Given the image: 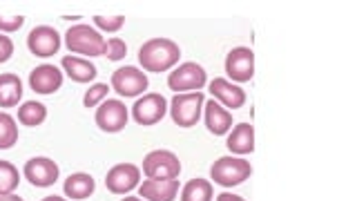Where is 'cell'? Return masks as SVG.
I'll use <instances>...</instances> for the list:
<instances>
[{"label": "cell", "mask_w": 357, "mask_h": 201, "mask_svg": "<svg viewBox=\"0 0 357 201\" xmlns=\"http://www.w3.org/2000/svg\"><path fill=\"white\" fill-rule=\"evenodd\" d=\"M204 105H206V96L201 92L192 94H174L172 103H170V117L178 128H195L201 114H204Z\"/></svg>", "instance_id": "obj_5"}, {"label": "cell", "mask_w": 357, "mask_h": 201, "mask_svg": "<svg viewBox=\"0 0 357 201\" xmlns=\"http://www.w3.org/2000/svg\"><path fill=\"white\" fill-rule=\"evenodd\" d=\"M228 150L232 154H252L255 152V128L250 123H237L228 134Z\"/></svg>", "instance_id": "obj_19"}, {"label": "cell", "mask_w": 357, "mask_h": 201, "mask_svg": "<svg viewBox=\"0 0 357 201\" xmlns=\"http://www.w3.org/2000/svg\"><path fill=\"white\" fill-rule=\"evenodd\" d=\"M47 119V107H45L40 100H27L18 107V121L25 128H36Z\"/></svg>", "instance_id": "obj_22"}, {"label": "cell", "mask_w": 357, "mask_h": 201, "mask_svg": "<svg viewBox=\"0 0 357 201\" xmlns=\"http://www.w3.org/2000/svg\"><path fill=\"white\" fill-rule=\"evenodd\" d=\"M65 45H67V50H70V52L81 54V56H89V59L105 54V40H103V36H100V34L94 27L85 25V22L67 29Z\"/></svg>", "instance_id": "obj_3"}, {"label": "cell", "mask_w": 357, "mask_h": 201, "mask_svg": "<svg viewBox=\"0 0 357 201\" xmlns=\"http://www.w3.org/2000/svg\"><path fill=\"white\" fill-rule=\"evenodd\" d=\"M226 74L237 83L252 81L255 76V52L250 47H234L226 56Z\"/></svg>", "instance_id": "obj_13"}, {"label": "cell", "mask_w": 357, "mask_h": 201, "mask_svg": "<svg viewBox=\"0 0 357 201\" xmlns=\"http://www.w3.org/2000/svg\"><path fill=\"white\" fill-rule=\"evenodd\" d=\"M128 119H130V110L119 98H105L103 103L98 105L96 117H94L96 126L107 134L121 132L128 126Z\"/></svg>", "instance_id": "obj_8"}, {"label": "cell", "mask_w": 357, "mask_h": 201, "mask_svg": "<svg viewBox=\"0 0 357 201\" xmlns=\"http://www.w3.org/2000/svg\"><path fill=\"white\" fill-rule=\"evenodd\" d=\"M11 54H14V43L5 34H0V63H7L11 59Z\"/></svg>", "instance_id": "obj_30"}, {"label": "cell", "mask_w": 357, "mask_h": 201, "mask_svg": "<svg viewBox=\"0 0 357 201\" xmlns=\"http://www.w3.org/2000/svg\"><path fill=\"white\" fill-rule=\"evenodd\" d=\"M250 174H252V165L245 159H241V156H232V154L219 156V159L210 168L212 181L223 186V188L239 186L245 181V179H250Z\"/></svg>", "instance_id": "obj_2"}, {"label": "cell", "mask_w": 357, "mask_h": 201, "mask_svg": "<svg viewBox=\"0 0 357 201\" xmlns=\"http://www.w3.org/2000/svg\"><path fill=\"white\" fill-rule=\"evenodd\" d=\"M27 47L38 59H50L61 50V34L50 25H38L29 31Z\"/></svg>", "instance_id": "obj_12"}, {"label": "cell", "mask_w": 357, "mask_h": 201, "mask_svg": "<svg viewBox=\"0 0 357 201\" xmlns=\"http://www.w3.org/2000/svg\"><path fill=\"white\" fill-rule=\"evenodd\" d=\"M22 174H25V179L31 186L50 188L59 181L61 168L54 159H50V156H33V159H29L25 168H22Z\"/></svg>", "instance_id": "obj_9"}, {"label": "cell", "mask_w": 357, "mask_h": 201, "mask_svg": "<svg viewBox=\"0 0 357 201\" xmlns=\"http://www.w3.org/2000/svg\"><path fill=\"white\" fill-rule=\"evenodd\" d=\"M18 143V123L16 119L0 112V150H9Z\"/></svg>", "instance_id": "obj_24"}, {"label": "cell", "mask_w": 357, "mask_h": 201, "mask_svg": "<svg viewBox=\"0 0 357 201\" xmlns=\"http://www.w3.org/2000/svg\"><path fill=\"white\" fill-rule=\"evenodd\" d=\"M43 201H67V199H63V197H56V195H54V197H45Z\"/></svg>", "instance_id": "obj_33"}, {"label": "cell", "mask_w": 357, "mask_h": 201, "mask_svg": "<svg viewBox=\"0 0 357 201\" xmlns=\"http://www.w3.org/2000/svg\"><path fill=\"white\" fill-rule=\"evenodd\" d=\"M123 201H143V199H139V197H126Z\"/></svg>", "instance_id": "obj_34"}, {"label": "cell", "mask_w": 357, "mask_h": 201, "mask_svg": "<svg viewBox=\"0 0 357 201\" xmlns=\"http://www.w3.org/2000/svg\"><path fill=\"white\" fill-rule=\"evenodd\" d=\"M208 83V74L201 65L197 63H183L178 65L176 70L170 72L167 76V87L176 94L183 92H199L201 87Z\"/></svg>", "instance_id": "obj_7"}, {"label": "cell", "mask_w": 357, "mask_h": 201, "mask_svg": "<svg viewBox=\"0 0 357 201\" xmlns=\"http://www.w3.org/2000/svg\"><path fill=\"white\" fill-rule=\"evenodd\" d=\"M96 190V184H94V177L87 174V172H74L65 179L63 184V193L67 199L72 201H83L87 197H92Z\"/></svg>", "instance_id": "obj_17"}, {"label": "cell", "mask_w": 357, "mask_h": 201, "mask_svg": "<svg viewBox=\"0 0 357 201\" xmlns=\"http://www.w3.org/2000/svg\"><path fill=\"white\" fill-rule=\"evenodd\" d=\"M112 89L123 96V98H132V96H141L145 89L150 85V78L145 76L143 70L134 65H126V67H119V70L112 74Z\"/></svg>", "instance_id": "obj_6"}, {"label": "cell", "mask_w": 357, "mask_h": 201, "mask_svg": "<svg viewBox=\"0 0 357 201\" xmlns=\"http://www.w3.org/2000/svg\"><path fill=\"white\" fill-rule=\"evenodd\" d=\"M107 94H109V85H107V83H94V85L85 92V96H83V105H85V107H96V105L103 103Z\"/></svg>", "instance_id": "obj_26"}, {"label": "cell", "mask_w": 357, "mask_h": 201, "mask_svg": "<svg viewBox=\"0 0 357 201\" xmlns=\"http://www.w3.org/2000/svg\"><path fill=\"white\" fill-rule=\"evenodd\" d=\"M61 67L65 74L72 78L74 83H92L96 78V65L85 59H76V56H65L61 61Z\"/></svg>", "instance_id": "obj_20"}, {"label": "cell", "mask_w": 357, "mask_h": 201, "mask_svg": "<svg viewBox=\"0 0 357 201\" xmlns=\"http://www.w3.org/2000/svg\"><path fill=\"white\" fill-rule=\"evenodd\" d=\"M215 188L208 179H190L181 190V201H212Z\"/></svg>", "instance_id": "obj_23"}, {"label": "cell", "mask_w": 357, "mask_h": 201, "mask_svg": "<svg viewBox=\"0 0 357 201\" xmlns=\"http://www.w3.org/2000/svg\"><path fill=\"white\" fill-rule=\"evenodd\" d=\"M25 18L22 16H7V14H0V34H9V31H18L22 27Z\"/></svg>", "instance_id": "obj_29"}, {"label": "cell", "mask_w": 357, "mask_h": 201, "mask_svg": "<svg viewBox=\"0 0 357 201\" xmlns=\"http://www.w3.org/2000/svg\"><path fill=\"white\" fill-rule=\"evenodd\" d=\"M63 85V72L56 65L43 63L38 67H33L29 74V87L36 94H54L59 92Z\"/></svg>", "instance_id": "obj_14"}, {"label": "cell", "mask_w": 357, "mask_h": 201, "mask_svg": "<svg viewBox=\"0 0 357 201\" xmlns=\"http://www.w3.org/2000/svg\"><path fill=\"white\" fill-rule=\"evenodd\" d=\"M217 201H245V199L239 197V195H232V193H221V195L217 197Z\"/></svg>", "instance_id": "obj_31"}, {"label": "cell", "mask_w": 357, "mask_h": 201, "mask_svg": "<svg viewBox=\"0 0 357 201\" xmlns=\"http://www.w3.org/2000/svg\"><path fill=\"white\" fill-rule=\"evenodd\" d=\"M210 94L219 105L228 110H239L245 105V92L239 85L226 81V78H215V81L210 83Z\"/></svg>", "instance_id": "obj_15"}, {"label": "cell", "mask_w": 357, "mask_h": 201, "mask_svg": "<svg viewBox=\"0 0 357 201\" xmlns=\"http://www.w3.org/2000/svg\"><path fill=\"white\" fill-rule=\"evenodd\" d=\"M167 114V100L163 94H143L132 107V119L139 126H154Z\"/></svg>", "instance_id": "obj_10"}, {"label": "cell", "mask_w": 357, "mask_h": 201, "mask_svg": "<svg viewBox=\"0 0 357 201\" xmlns=\"http://www.w3.org/2000/svg\"><path fill=\"white\" fill-rule=\"evenodd\" d=\"M126 54H128V45L123 38H109L105 40V59L107 61H121V59H126Z\"/></svg>", "instance_id": "obj_27"}, {"label": "cell", "mask_w": 357, "mask_h": 201, "mask_svg": "<svg viewBox=\"0 0 357 201\" xmlns=\"http://www.w3.org/2000/svg\"><path fill=\"white\" fill-rule=\"evenodd\" d=\"M22 98V81L16 74H0V107H16Z\"/></svg>", "instance_id": "obj_21"}, {"label": "cell", "mask_w": 357, "mask_h": 201, "mask_svg": "<svg viewBox=\"0 0 357 201\" xmlns=\"http://www.w3.org/2000/svg\"><path fill=\"white\" fill-rule=\"evenodd\" d=\"M143 174L152 181H172L181 174V161L170 150H152L143 159Z\"/></svg>", "instance_id": "obj_4"}, {"label": "cell", "mask_w": 357, "mask_h": 201, "mask_svg": "<svg viewBox=\"0 0 357 201\" xmlns=\"http://www.w3.org/2000/svg\"><path fill=\"white\" fill-rule=\"evenodd\" d=\"M178 59H181V50L170 38H152L148 43H143V47L139 50L141 67L152 74L167 72L170 67L178 63Z\"/></svg>", "instance_id": "obj_1"}, {"label": "cell", "mask_w": 357, "mask_h": 201, "mask_svg": "<svg viewBox=\"0 0 357 201\" xmlns=\"http://www.w3.org/2000/svg\"><path fill=\"white\" fill-rule=\"evenodd\" d=\"M0 201H22V199L14 193H9V195H0Z\"/></svg>", "instance_id": "obj_32"}, {"label": "cell", "mask_w": 357, "mask_h": 201, "mask_svg": "<svg viewBox=\"0 0 357 201\" xmlns=\"http://www.w3.org/2000/svg\"><path fill=\"white\" fill-rule=\"evenodd\" d=\"M204 119H206V128L212 134H217V137L226 134L232 128V114L223 105H219L215 98L206 100V105H204Z\"/></svg>", "instance_id": "obj_16"}, {"label": "cell", "mask_w": 357, "mask_h": 201, "mask_svg": "<svg viewBox=\"0 0 357 201\" xmlns=\"http://www.w3.org/2000/svg\"><path fill=\"white\" fill-rule=\"evenodd\" d=\"M20 184V172L11 161H0V195L14 193Z\"/></svg>", "instance_id": "obj_25"}, {"label": "cell", "mask_w": 357, "mask_h": 201, "mask_svg": "<svg viewBox=\"0 0 357 201\" xmlns=\"http://www.w3.org/2000/svg\"><path fill=\"white\" fill-rule=\"evenodd\" d=\"M94 22H96V27L103 31H119L123 27V22H126V18L119 14L116 16H94Z\"/></svg>", "instance_id": "obj_28"}, {"label": "cell", "mask_w": 357, "mask_h": 201, "mask_svg": "<svg viewBox=\"0 0 357 201\" xmlns=\"http://www.w3.org/2000/svg\"><path fill=\"white\" fill-rule=\"evenodd\" d=\"M139 193L145 201H174L178 195V181L172 179V181H148L139 184Z\"/></svg>", "instance_id": "obj_18"}, {"label": "cell", "mask_w": 357, "mask_h": 201, "mask_svg": "<svg viewBox=\"0 0 357 201\" xmlns=\"http://www.w3.org/2000/svg\"><path fill=\"white\" fill-rule=\"evenodd\" d=\"M141 184V168L134 163H119L105 174V186L109 193L126 195Z\"/></svg>", "instance_id": "obj_11"}]
</instances>
